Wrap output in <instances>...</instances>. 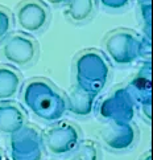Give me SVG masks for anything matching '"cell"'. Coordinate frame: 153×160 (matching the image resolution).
<instances>
[{
    "instance_id": "ffe728a7",
    "label": "cell",
    "mask_w": 153,
    "mask_h": 160,
    "mask_svg": "<svg viewBox=\"0 0 153 160\" xmlns=\"http://www.w3.org/2000/svg\"><path fill=\"white\" fill-rule=\"evenodd\" d=\"M0 158H3V155H2V153H0Z\"/></svg>"
},
{
    "instance_id": "3957f363",
    "label": "cell",
    "mask_w": 153,
    "mask_h": 160,
    "mask_svg": "<svg viewBox=\"0 0 153 160\" xmlns=\"http://www.w3.org/2000/svg\"><path fill=\"white\" fill-rule=\"evenodd\" d=\"M104 49L112 62L119 66L131 65L139 58L151 52V40L140 38L135 32L128 29H117L107 35L104 38Z\"/></svg>"
},
{
    "instance_id": "ba28073f",
    "label": "cell",
    "mask_w": 153,
    "mask_h": 160,
    "mask_svg": "<svg viewBox=\"0 0 153 160\" xmlns=\"http://www.w3.org/2000/svg\"><path fill=\"white\" fill-rule=\"evenodd\" d=\"M135 102L126 88L116 90L99 106V114L103 119L114 123L132 122L135 117Z\"/></svg>"
},
{
    "instance_id": "30bf717a",
    "label": "cell",
    "mask_w": 153,
    "mask_h": 160,
    "mask_svg": "<svg viewBox=\"0 0 153 160\" xmlns=\"http://www.w3.org/2000/svg\"><path fill=\"white\" fill-rule=\"evenodd\" d=\"M104 144L112 151H124L133 146L137 139V131L132 122L114 123L110 122L107 128L103 131Z\"/></svg>"
},
{
    "instance_id": "e0dca14e",
    "label": "cell",
    "mask_w": 153,
    "mask_h": 160,
    "mask_svg": "<svg viewBox=\"0 0 153 160\" xmlns=\"http://www.w3.org/2000/svg\"><path fill=\"white\" fill-rule=\"evenodd\" d=\"M139 5H140V12H141V18L144 20V24L148 29H151V0L139 3Z\"/></svg>"
},
{
    "instance_id": "4fadbf2b",
    "label": "cell",
    "mask_w": 153,
    "mask_h": 160,
    "mask_svg": "<svg viewBox=\"0 0 153 160\" xmlns=\"http://www.w3.org/2000/svg\"><path fill=\"white\" fill-rule=\"evenodd\" d=\"M21 89V74L11 65H0V102L15 98Z\"/></svg>"
},
{
    "instance_id": "9c48e42d",
    "label": "cell",
    "mask_w": 153,
    "mask_h": 160,
    "mask_svg": "<svg viewBox=\"0 0 153 160\" xmlns=\"http://www.w3.org/2000/svg\"><path fill=\"white\" fill-rule=\"evenodd\" d=\"M136 106L141 107L145 118L151 119V64L146 62L126 88Z\"/></svg>"
},
{
    "instance_id": "8fae6325",
    "label": "cell",
    "mask_w": 153,
    "mask_h": 160,
    "mask_svg": "<svg viewBox=\"0 0 153 160\" xmlns=\"http://www.w3.org/2000/svg\"><path fill=\"white\" fill-rule=\"evenodd\" d=\"M26 124L24 111L11 101L0 102V132L12 135Z\"/></svg>"
},
{
    "instance_id": "5b68a950",
    "label": "cell",
    "mask_w": 153,
    "mask_h": 160,
    "mask_svg": "<svg viewBox=\"0 0 153 160\" xmlns=\"http://www.w3.org/2000/svg\"><path fill=\"white\" fill-rule=\"evenodd\" d=\"M54 124L41 132L44 146L54 155L73 152L81 143V134L77 126L70 122H53Z\"/></svg>"
},
{
    "instance_id": "ac0fdd59",
    "label": "cell",
    "mask_w": 153,
    "mask_h": 160,
    "mask_svg": "<svg viewBox=\"0 0 153 160\" xmlns=\"http://www.w3.org/2000/svg\"><path fill=\"white\" fill-rule=\"evenodd\" d=\"M44 2H46L50 5H54V7H57V5H61V4H66L67 0H44Z\"/></svg>"
},
{
    "instance_id": "7c38bea8",
    "label": "cell",
    "mask_w": 153,
    "mask_h": 160,
    "mask_svg": "<svg viewBox=\"0 0 153 160\" xmlns=\"http://www.w3.org/2000/svg\"><path fill=\"white\" fill-rule=\"evenodd\" d=\"M95 94L88 93L86 90H82L79 88H74L66 98V110H69L74 115L78 117H87L94 110V102Z\"/></svg>"
},
{
    "instance_id": "277c9868",
    "label": "cell",
    "mask_w": 153,
    "mask_h": 160,
    "mask_svg": "<svg viewBox=\"0 0 153 160\" xmlns=\"http://www.w3.org/2000/svg\"><path fill=\"white\" fill-rule=\"evenodd\" d=\"M37 42L28 33H8L2 40L3 58L15 66H28L37 57Z\"/></svg>"
},
{
    "instance_id": "6da1fadb",
    "label": "cell",
    "mask_w": 153,
    "mask_h": 160,
    "mask_svg": "<svg viewBox=\"0 0 153 160\" xmlns=\"http://www.w3.org/2000/svg\"><path fill=\"white\" fill-rule=\"evenodd\" d=\"M21 101L28 110L45 122H57L66 112V98L45 78H32L20 89Z\"/></svg>"
},
{
    "instance_id": "8992f818",
    "label": "cell",
    "mask_w": 153,
    "mask_h": 160,
    "mask_svg": "<svg viewBox=\"0 0 153 160\" xmlns=\"http://www.w3.org/2000/svg\"><path fill=\"white\" fill-rule=\"evenodd\" d=\"M11 158L13 160H38L44 155L42 135L35 126L25 124L11 135Z\"/></svg>"
},
{
    "instance_id": "2e32d148",
    "label": "cell",
    "mask_w": 153,
    "mask_h": 160,
    "mask_svg": "<svg viewBox=\"0 0 153 160\" xmlns=\"http://www.w3.org/2000/svg\"><path fill=\"white\" fill-rule=\"evenodd\" d=\"M102 4V7H104L107 9L111 11H120L128 7V4L131 0H98Z\"/></svg>"
},
{
    "instance_id": "d6986e66",
    "label": "cell",
    "mask_w": 153,
    "mask_h": 160,
    "mask_svg": "<svg viewBox=\"0 0 153 160\" xmlns=\"http://www.w3.org/2000/svg\"><path fill=\"white\" fill-rule=\"evenodd\" d=\"M139 3H143V2H148V0H137Z\"/></svg>"
},
{
    "instance_id": "5bb4252c",
    "label": "cell",
    "mask_w": 153,
    "mask_h": 160,
    "mask_svg": "<svg viewBox=\"0 0 153 160\" xmlns=\"http://www.w3.org/2000/svg\"><path fill=\"white\" fill-rule=\"evenodd\" d=\"M66 4L67 18L75 24L88 20L95 11V0H67Z\"/></svg>"
},
{
    "instance_id": "7a4b0ae2",
    "label": "cell",
    "mask_w": 153,
    "mask_h": 160,
    "mask_svg": "<svg viewBox=\"0 0 153 160\" xmlns=\"http://www.w3.org/2000/svg\"><path fill=\"white\" fill-rule=\"evenodd\" d=\"M77 88L98 95L110 77V64L106 56L98 50H86L74 60Z\"/></svg>"
},
{
    "instance_id": "9a60e30c",
    "label": "cell",
    "mask_w": 153,
    "mask_h": 160,
    "mask_svg": "<svg viewBox=\"0 0 153 160\" xmlns=\"http://www.w3.org/2000/svg\"><path fill=\"white\" fill-rule=\"evenodd\" d=\"M13 28V18L12 13L7 8L0 7V41L11 33Z\"/></svg>"
},
{
    "instance_id": "52a82bcc",
    "label": "cell",
    "mask_w": 153,
    "mask_h": 160,
    "mask_svg": "<svg viewBox=\"0 0 153 160\" xmlns=\"http://www.w3.org/2000/svg\"><path fill=\"white\" fill-rule=\"evenodd\" d=\"M15 19L21 32L35 35L48 25L49 9L41 0H24L16 8Z\"/></svg>"
}]
</instances>
